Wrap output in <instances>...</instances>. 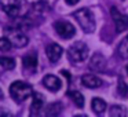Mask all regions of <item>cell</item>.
<instances>
[{
	"instance_id": "cell-2",
	"label": "cell",
	"mask_w": 128,
	"mask_h": 117,
	"mask_svg": "<svg viewBox=\"0 0 128 117\" xmlns=\"http://www.w3.org/2000/svg\"><path fill=\"white\" fill-rule=\"evenodd\" d=\"M73 18H76V21L78 22V25L81 26L86 33H92L95 30V20L92 12L88 8H80L77 11L73 12Z\"/></svg>"
},
{
	"instance_id": "cell-16",
	"label": "cell",
	"mask_w": 128,
	"mask_h": 117,
	"mask_svg": "<svg viewBox=\"0 0 128 117\" xmlns=\"http://www.w3.org/2000/svg\"><path fill=\"white\" fill-rule=\"evenodd\" d=\"M68 95L72 98V100L74 102V105L77 106V108L81 109L84 106V96L78 91H69V92H68Z\"/></svg>"
},
{
	"instance_id": "cell-19",
	"label": "cell",
	"mask_w": 128,
	"mask_h": 117,
	"mask_svg": "<svg viewBox=\"0 0 128 117\" xmlns=\"http://www.w3.org/2000/svg\"><path fill=\"white\" fill-rule=\"evenodd\" d=\"M61 110H62V105L58 103V102H55V103H52V105L48 106L46 114H47V116H58V114L61 113Z\"/></svg>"
},
{
	"instance_id": "cell-14",
	"label": "cell",
	"mask_w": 128,
	"mask_h": 117,
	"mask_svg": "<svg viewBox=\"0 0 128 117\" xmlns=\"http://www.w3.org/2000/svg\"><path fill=\"white\" fill-rule=\"evenodd\" d=\"M117 54H118V56L122 59L128 58V36H125L124 39L120 42L118 47H117Z\"/></svg>"
},
{
	"instance_id": "cell-3",
	"label": "cell",
	"mask_w": 128,
	"mask_h": 117,
	"mask_svg": "<svg viewBox=\"0 0 128 117\" xmlns=\"http://www.w3.org/2000/svg\"><path fill=\"white\" fill-rule=\"evenodd\" d=\"M68 56L72 62L78 64V62H83L87 59L88 56V47H87L86 43L83 42H76L68 50Z\"/></svg>"
},
{
	"instance_id": "cell-9",
	"label": "cell",
	"mask_w": 128,
	"mask_h": 117,
	"mask_svg": "<svg viewBox=\"0 0 128 117\" xmlns=\"http://www.w3.org/2000/svg\"><path fill=\"white\" fill-rule=\"evenodd\" d=\"M105 66H106L105 56H103L102 54H99V52H95L94 55H92L90 64H88V68L91 70H94V72H100Z\"/></svg>"
},
{
	"instance_id": "cell-13",
	"label": "cell",
	"mask_w": 128,
	"mask_h": 117,
	"mask_svg": "<svg viewBox=\"0 0 128 117\" xmlns=\"http://www.w3.org/2000/svg\"><path fill=\"white\" fill-rule=\"evenodd\" d=\"M91 109L96 114H100V113H103L105 109H106V102L103 99H100V98H94V99L91 100Z\"/></svg>"
},
{
	"instance_id": "cell-18",
	"label": "cell",
	"mask_w": 128,
	"mask_h": 117,
	"mask_svg": "<svg viewBox=\"0 0 128 117\" xmlns=\"http://www.w3.org/2000/svg\"><path fill=\"white\" fill-rule=\"evenodd\" d=\"M0 66L6 70H11L15 68V59L10 56H0Z\"/></svg>"
},
{
	"instance_id": "cell-21",
	"label": "cell",
	"mask_w": 128,
	"mask_h": 117,
	"mask_svg": "<svg viewBox=\"0 0 128 117\" xmlns=\"http://www.w3.org/2000/svg\"><path fill=\"white\" fill-rule=\"evenodd\" d=\"M11 47H12L11 42H10L6 36L0 37V50H2V51H10V48H11Z\"/></svg>"
},
{
	"instance_id": "cell-22",
	"label": "cell",
	"mask_w": 128,
	"mask_h": 117,
	"mask_svg": "<svg viewBox=\"0 0 128 117\" xmlns=\"http://www.w3.org/2000/svg\"><path fill=\"white\" fill-rule=\"evenodd\" d=\"M65 3L69 4V6H74V4L78 3V0H65Z\"/></svg>"
},
{
	"instance_id": "cell-26",
	"label": "cell",
	"mask_w": 128,
	"mask_h": 117,
	"mask_svg": "<svg viewBox=\"0 0 128 117\" xmlns=\"http://www.w3.org/2000/svg\"><path fill=\"white\" fill-rule=\"evenodd\" d=\"M125 69H127V74H128V65H127V68H125Z\"/></svg>"
},
{
	"instance_id": "cell-25",
	"label": "cell",
	"mask_w": 128,
	"mask_h": 117,
	"mask_svg": "<svg viewBox=\"0 0 128 117\" xmlns=\"http://www.w3.org/2000/svg\"><path fill=\"white\" fill-rule=\"evenodd\" d=\"M0 99H3V92H2V90H0Z\"/></svg>"
},
{
	"instance_id": "cell-8",
	"label": "cell",
	"mask_w": 128,
	"mask_h": 117,
	"mask_svg": "<svg viewBox=\"0 0 128 117\" xmlns=\"http://www.w3.org/2000/svg\"><path fill=\"white\" fill-rule=\"evenodd\" d=\"M43 86H44L48 91L56 92V91H59V90H61L62 83H61V80H59L56 76L47 74V76H44V77H43Z\"/></svg>"
},
{
	"instance_id": "cell-24",
	"label": "cell",
	"mask_w": 128,
	"mask_h": 117,
	"mask_svg": "<svg viewBox=\"0 0 128 117\" xmlns=\"http://www.w3.org/2000/svg\"><path fill=\"white\" fill-rule=\"evenodd\" d=\"M0 114H6V116H10L11 113H10L8 110H4V109H2V108H0Z\"/></svg>"
},
{
	"instance_id": "cell-5",
	"label": "cell",
	"mask_w": 128,
	"mask_h": 117,
	"mask_svg": "<svg viewBox=\"0 0 128 117\" xmlns=\"http://www.w3.org/2000/svg\"><path fill=\"white\" fill-rule=\"evenodd\" d=\"M54 28H55V32L62 37V39H70V37H73L76 33L74 26L70 22H66V21H56V22L54 24Z\"/></svg>"
},
{
	"instance_id": "cell-17",
	"label": "cell",
	"mask_w": 128,
	"mask_h": 117,
	"mask_svg": "<svg viewBox=\"0 0 128 117\" xmlns=\"http://www.w3.org/2000/svg\"><path fill=\"white\" fill-rule=\"evenodd\" d=\"M110 117H122L127 114V109L121 105H114L110 108V112H109Z\"/></svg>"
},
{
	"instance_id": "cell-1",
	"label": "cell",
	"mask_w": 128,
	"mask_h": 117,
	"mask_svg": "<svg viewBox=\"0 0 128 117\" xmlns=\"http://www.w3.org/2000/svg\"><path fill=\"white\" fill-rule=\"evenodd\" d=\"M10 95L17 103H21L26 100L29 96H33V88L30 84L25 81H14L10 86Z\"/></svg>"
},
{
	"instance_id": "cell-23",
	"label": "cell",
	"mask_w": 128,
	"mask_h": 117,
	"mask_svg": "<svg viewBox=\"0 0 128 117\" xmlns=\"http://www.w3.org/2000/svg\"><path fill=\"white\" fill-rule=\"evenodd\" d=\"M61 73H62V74H64V76H65V77H66V78H68V80H69V81L72 80V76L69 74V72H66V70H62Z\"/></svg>"
},
{
	"instance_id": "cell-20",
	"label": "cell",
	"mask_w": 128,
	"mask_h": 117,
	"mask_svg": "<svg viewBox=\"0 0 128 117\" xmlns=\"http://www.w3.org/2000/svg\"><path fill=\"white\" fill-rule=\"evenodd\" d=\"M117 94L120 96H127L128 95V86L122 80H118V86H117Z\"/></svg>"
},
{
	"instance_id": "cell-7",
	"label": "cell",
	"mask_w": 128,
	"mask_h": 117,
	"mask_svg": "<svg viewBox=\"0 0 128 117\" xmlns=\"http://www.w3.org/2000/svg\"><path fill=\"white\" fill-rule=\"evenodd\" d=\"M46 54H47V58L50 59V62L55 64V62L59 61V58H61L62 54H64V48L59 44H56V43H51V44L47 46V48H46Z\"/></svg>"
},
{
	"instance_id": "cell-11",
	"label": "cell",
	"mask_w": 128,
	"mask_h": 117,
	"mask_svg": "<svg viewBox=\"0 0 128 117\" xmlns=\"http://www.w3.org/2000/svg\"><path fill=\"white\" fill-rule=\"evenodd\" d=\"M44 96H43V94H40V92H36V94H33V99H32V105H30V112L32 114L37 113V112L42 110V108L44 106Z\"/></svg>"
},
{
	"instance_id": "cell-10",
	"label": "cell",
	"mask_w": 128,
	"mask_h": 117,
	"mask_svg": "<svg viewBox=\"0 0 128 117\" xmlns=\"http://www.w3.org/2000/svg\"><path fill=\"white\" fill-rule=\"evenodd\" d=\"M81 84L87 88H99L103 84V81L95 74H84L81 77Z\"/></svg>"
},
{
	"instance_id": "cell-6",
	"label": "cell",
	"mask_w": 128,
	"mask_h": 117,
	"mask_svg": "<svg viewBox=\"0 0 128 117\" xmlns=\"http://www.w3.org/2000/svg\"><path fill=\"white\" fill-rule=\"evenodd\" d=\"M110 15L114 21L117 33H121V32H124L125 29L128 28V17L124 14H121L116 7H112L110 8Z\"/></svg>"
},
{
	"instance_id": "cell-15",
	"label": "cell",
	"mask_w": 128,
	"mask_h": 117,
	"mask_svg": "<svg viewBox=\"0 0 128 117\" xmlns=\"http://www.w3.org/2000/svg\"><path fill=\"white\" fill-rule=\"evenodd\" d=\"M22 62H24V66L28 68V69H32V70L36 69V68H37V64H39V61H37V56L34 55V54H30V55L24 56Z\"/></svg>"
},
{
	"instance_id": "cell-4",
	"label": "cell",
	"mask_w": 128,
	"mask_h": 117,
	"mask_svg": "<svg viewBox=\"0 0 128 117\" xmlns=\"http://www.w3.org/2000/svg\"><path fill=\"white\" fill-rule=\"evenodd\" d=\"M4 36L11 42L12 47H15V48H24L29 43L28 37L18 28H6L4 29Z\"/></svg>"
},
{
	"instance_id": "cell-12",
	"label": "cell",
	"mask_w": 128,
	"mask_h": 117,
	"mask_svg": "<svg viewBox=\"0 0 128 117\" xmlns=\"http://www.w3.org/2000/svg\"><path fill=\"white\" fill-rule=\"evenodd\" d=\"M4 11H6V14L8 15V17L17 18L18 15H20L21 7H20V4H18V2H15V0H11L8 4H6V6H4Z\"/></svg>"
}]
</instances>
